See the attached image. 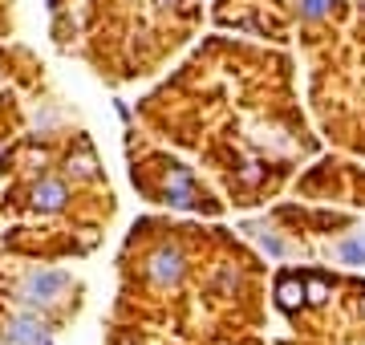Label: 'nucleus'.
<instances>
[{"label":"nucleus","mask_w":365,"mask_h":345,"mask_svg":"<svg viewBox=\"0 0 365 345\" xmlns=\"http://www.w3.org/2000/svg\"><path fill=\"white\" fill-rule=\"evenodd\" d=\"M66 289H69L66 272H33L25 280V301L29 305H57Z\"/></svg>","instance_id":"f257e3e1"},{"label":"nucleus","mask_w":365,"mask_h":345,"mask_svg":"<svg viewBox=\"0 0 365 345\" xmlns=\"http://www.w3.org/2000/svg\"><path fill=\"white\" fill-rule=\"evenodd\" d=\"M150 277H155L158 284H175V280L182 277V252L179 248H158V252L150 256Z\"/></svg>","instance_id":"f03ea898"},{"label":"nucleus","mask_w":365,"mask_h":345,"mask_svg":"<svg viewBox=\"0 0 365 345\" xmlns=\"http://www.w3.org/2000/svg\"><path fill=\"white\" fill-rule=\"evenodd\" d=\"M167 203H175V207H203L199 203V195H195V187H191V175L182 171V167H175L170 171V179H167Z\"/></svg>","instance_id":"7ed1b4c3"},{"label":"nucleus","mask_w":365,"mask_h":345,"mask_svg":"<svg viewBox=\"0 0 365 345\" xmlns=\"http://www.w3.org/2000/svg\"><path fill=\"white\" fill-rule=\"evenodd\" d=\"M69 200L66 183H57V179H45V183H37V191H33V203H37L41 212H61Z\"/></svg>","instance_id":"20e7f679"},{"label":"nucleus","mask_w":365,"mask_h":345,"mask_svg":"<svg viewBox=\"0 0 365 345\" xmlns=\"http://www.w3.org/2000/svg\"><path fill=\"white\" fill-rule=\"evenodd\" d=\"M9 341L13 345H49V337H45V325H41V321L16 317L13 325H9Z\"/></svg>","instance_id":"39448f33"},{"label":"nucleus","mask_w":365,"mask_h":345,"mask_svg":"<svg viewBox=\"0 0 365 345\" xmlns=\"http://www.w3.org/2000/svg\"><path fill=\"white\" fill-rule=\"evenodd\" d=\"M276 297H280V309H300L309 297H304V284L292 277H284L280 284H276Z\"/></svg>","instance_id":"423d86ee"},{"label":"nucleus","mask_w":365,"mask_h":345,"mask_svg":"<svg viewBox=\"0 0 365 345\" xmlns=\"http://www.w3.org/2000/svg\"><path fill=\"white\" fill-rule=\"evenodd\" d=\"M337 256L345 260V264H357V268H361V264H365V240H345V244L337 248Z\"/></svg>","instance_id":"0eeeda50"},{"label":"nucleus","mask_w":365,"mask_h":345,"mask_svg":"<svg viewBox=\"0 0 365 345\" xmlns=\"http://www.w3.org/2000/svg\"><path fill=\"white\" fill-rule=\"evenodd\" d=\"M304 297H309L313 305H321V301H329V284H325V280H309V289H304Z\"/></svg>","instance_id":"6e6552de"},{"label":"nucleus","mask_w":365,"mask_h":345,"mask_svg":"<svg viewBox=\"0 0 365 345\" xmlns=\"http://www.w3.org/2000/svg\"><path fill=\"white\" fill-rule=\"evenodd\" d=\"M325 13V0H304V16H321Z\"/></svg>","instance_id":"1a4fd4ad"}]
</instances>
